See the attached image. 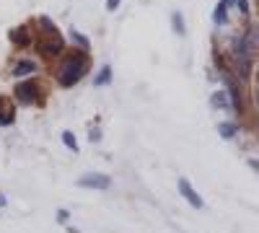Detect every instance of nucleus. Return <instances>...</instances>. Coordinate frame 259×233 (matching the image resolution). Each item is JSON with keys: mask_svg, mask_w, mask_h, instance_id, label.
Listing matches in <instances>:
<instances>
[{"mask_svg": "<svg viewBox=\"0 0 259 233\" xmlns=\"http://www.w3.org/2000/svg\"><path fill=\"white\" fill-rule=\"evenodd\" d=\"M91 70V57L89 50H70L65 52L55 68V78H57V86L62 88H73L78 83L89 75Z\"/></svg>", "mask_w": 259, "mask_h": 233, "instance_id": "1", "label": "nucleus"}, {"mask_svg": "<svg viewBox=\"0 0 259 233\" xmlns=\"http://www.w3.org/2000/svg\"><path fill=\"white\" fill-rule=\"evenodd\" d=\"M41 36L36 39V52L41 55V60H57L65 55V39L57 29V24L50 16H39L36 18Z\"/></svg>", "mask_w": 259, "mask_h": 233, "instance_id": "2", "label": "nucleus"}, {"mask_svg": "<svg viewBox=\"0 0 259 233\" xmlns=\"http://www.w3.org/2000/svg\"><path fill=\"white\" fill-rule=\"evenodd\" d=\"M228 52H231V70H233V75L239 78L241 83H246L249 80V73H251V55H254V47L249 44L246 31L231 41V50Z\"/></svg>", "mask_w": 259, "mask_h": 233, "instance_id": "3", "label": "nucleus"}, {"mask_svg": "<svg viewBox=\"0 0 259 233\" xmlns=\"http://www.w3.org/2000/svg\"><path fill=\"white\" fill-rule=\"evenodd\" d=\"M13 99L21 107H41V104H45V91H41L39 80H24L21 78L13 88Z\"/></svg>", "mask_w": 259, "mask_h": 233, "instance_id": "4", "label": "nucleus"}, {"mask_svg": "<svg viewBox=\"0 0 259 233\" xmlns=\"http://www.w3.org/2000/svg\"><path fill=\"white\" fill-rule=\"evenodd\" d=\"M8 41H11V47L13 50H29L34 44V36H31V29L26 24H21V26H13L8 31Z\"/></svg>", "mask_w": 259, "mask_h": 233, "instance_id": "5", "label": "nucleus"}, {"mask_svg": "<svg viewBox=\"0 0 259 233\" xmlns=\"http://www.w3.org/2000/svg\"><path fill=\"white\" fill-rule=\"evenodd\" d=\"M41 68H39V62L36 60H29V57H21V60H16L13 62V68H11V73L21 80V78H29V75H34V73H39Z\"/></svg>", "mask_w": 259, "mask_h": 233, "instance_id": "6", "label": "nucleus"}, {"mask_svg": "<svg viewBox=\"0 0 259 233\" xmlns=\"http://www.w3.org/2000/svg\"><path fill=\"white\" fill-rule=\"evenodd\" d=\"M179 195H182V197H184V200L194 207V210H202V207H205V200L197 195V189H194V187H192L184 176L179 179Z\"/></svg>", "mask_w": 259, "mask_h": 233, "instance_id": "7", "label": "nucleus"}, {"mask_svg": "<svg viewBox=\"0 0 259 233\" xmlns=\"http://www.w3.org/2000/svg\"><path fill=\"white\" fill-rule=\"evenodd\" d=\"M75 184L83 187V189H106V187L112 184V179L106 176V174H85V176H80Z\"/></svg>", "mask_w": 259, "mask_h": 233, "instance_id": "8", "label": "nucleus"}, {"mask_svg": "<svg viewBox=\"0 0 259 233\" xmlns=\"http://www.w3.org/2000/svg\"><path fill=\"white\" fill-rule=\"evenodd\" d=\"M210 107H212V109H221V112H228V109H231V99H228V94H226V91H212V96H210Z\"/></svg>", "mask_w": 259, "mask_h": 233, "instance_id": "9", "label": "nucleus"}, {"mask_svg": "<svg viewBox=\"0 0 259 233\" xmlns=\"http://www.w3.org/2000/svg\"><path fill=\"white\" fill-rule=\"evenodd\" d=\"M228 6L223 3V0H221V3L218 6H215V13H212V24L215 26H218V29H223V26H228Z\"/></svg>", "mask_w": 259, "mask_h": 233, "instance_id": "10", "label": "nucleus"}, {"mask_svg": "<svg viewBox=\"0 0 259 233\" xmlns=\"http://www.w3.org/2000/svg\"><path fill=\"white\" fill-rule=\"evenodd\" d=\"M112 78H114V73H112V65H104V68L96 73V78H94V86H96V88H101V86H109V83H112Z\"/></svg>", "mask_w": 259, "mask_h": 233, "instance_id": "11", "label": "nucleus"}, {"mask_svg": "<svg viewBox=\"0 0 259 233\" xmlns=\"http://www.w3.org/2000/svg\"><path fill=\"white\" fill-rule=\"evenodd\" d=\"M218 135L223 140H233L236 135H239V124H236V122H221L218 124Z\"/></svg>", "mask_w": 259, "mask_h": 233, "instance_id": "12", "label": "nucleus"}, {"mask_svg": "<svg viewBox=\"0 0 259 233\" xmlns=\"http://www.w3.org/2000/svg\"><path fill=\"white\" fill-rule=\"evenodd\" d=\"M171 26H174V34L177 36H187V24H184V16L179 11L171 13Z\"/></svg>", "mask_w": 259, "mask_h": 233, "instance_id": "13", "label": "nucleus"}, {"mask_svg": "<svg viewBox=\"0 0 259 233\" xmlns=\"http://www.w3.org/2000/svg\"><path fill=\"white\" fill-rule=\"evenodd\" d=\"M70 39H73V44H75L78 50H91V39L85 36V34H80V31L70 29Z\"/></svg>", "mask_w": 259, "mask_h": 233, "instance_id": "14", "label": "nucleus"}, {"mask_svg": "<svg viewBox=\"0 0 259 233\" xmlns=\"http://www.w3.org/2000/svg\"><path fill=\"white\" fill-rule=\"evenodd\" d=\"M13 119H16L13 107H6V109H3V114H0V127H8V124H13Z\"/></svg>", "mask_w": 259, "mask_h": 233, "instance_id": "15", "label": "nucleus"}, {"mask_svg": "<svg viewBox=\"0 0 259 233\" xmlns=\"http://www.w3.org/2000/svg\"><path fill=\"white\" fill-rule=\"evenodd\" d=\"M62 143L68 145L73 153H78V140H75V135H73L70 130H65V132H62Z\"/></svg>", "mask_w": 259, "mask_h": 233, "instance_id": "16", "label": "nucleus"}, {"mask_svg": "<svg viewBox=\"0 0 259 233\" xmlns=\"http://www.w3.org/2000/svg\"><path fill=\"white\" fill-rule=\"evenodd\" d=\"M246 36H249V44H251L254 50H259V26H256V29H249Z\"/></svg>", "mask_w": 259, "mask_h": 233, "instance_id": "17", "label": "nucleus"}, {"mask_svg": "<svg viewBox=\"0 0 259 233\" xmlns=\"http://www.w3.org/2000/svg\"><path fill=\"white\" fill-rule=\"evenodd\" d=\"M236 8H239V13L246 18L251 13V6H249V0H236Z\"/></svg>", "mask_w": 259, "mask_h": 233, "instance_id": "18", "label": "nucleus"}, {"mask_svg": "<svg viewBox=\"0 0 259 233\" xmlns=\"http://www.w3.org/2000/svg\"><path fill=\"white\" fill-rule=\"evenodd\" d=\"M68 220H70L68 210H57V223H60V225H68Z\"/></svg>", "mask_w": 259, "mask_h": 233, "instance_id": "19", "label": "nucleus"}, {"mask_svg": "<svg viewBox=\"0 0 259 233\" xmlns=\"http://www.w3.org/2000/svg\"><path fill=\"white\" fill-rule=\"evenodd\" d=\"M119 3H122V0H106V11H109V13H114V11L119 8Z\"/></svg>", "mask_w": 259, "mask_h": 233, "instance_id": "20", "label": "nucleus"}, {"mask_svg": "<svg viewBox=\"0 0 259 233\" xmlns=\"http://www.w3.org/2000/svg\"><path fill=\"white\" fill-rule=\"evenodd\" d=\"M89 140H91V143H99V140H101V130H96V127H94V130L89 132Z\"/></svg>", "mask_w": 259, "mask_h": 233, "instance_id": "21", "label": "nucleus"}, {"mask_svg": "<svg viewBox=\"0 0 259 233\" xmlns=\"http://www.w3.org/2000/svg\"><path fill=\"white\" fill-rule=\"evenodd\" d=\"M6 202H8V200H6V195L0 192V207H6Z\"/></svg>", "mask_w": 259, "mask_h": 233, "instance_id": "22", "label": "nucleus"}, {"mask_svg": "<svg viewBox=\"0 0 259 233\" xmlns=\"http://www.w3.org/2000/svg\"><path fill=\"white\" fill-rule=\"evenodd\" d=\"M68 233H80V230L78 228H68Z\"/></svg>", "mask_w": 259, "mask_h": 233, "instance_id": "23", "label": "nucleus"}, {"mask_svg": "<svg viewBox=\"0 0 259 233\" xmlns=\"http://www.w3.org/2000/svg\"><path fill=\"white\" fill-rule=\"evenodd\" d=\"M3 104H6V99H3V96H0V109H3Z\"/></svg>", "mask_w": 259, "mask_h": 233, "instance_id": "24", "label": "nucleus"}, {"mask_svg": "<svg viewBox=\"0 0 259 233\" xmlns=\"http://www.w3.org/2000/svg\"><path fill=\"white\" fill-rule=\"evenodd\" d=\"M256 86H259V65H256Z\"/></svg>", "mask_w": 259, "mask_h": 233, "instance_id": "25", "label": "nucleus"}, {"mask_svg": "<svg viewBox=\"0 0 259 233\" xmlns=\"http://www.w3.org/2000/svg\"><path fill=\"white\" fill-rule=\"evenodd\" d=\"M256 112H259V94H256Z\"/></svg>", "mask_w": 259, "mask_h": 233, "instance_id": "26", "label": "nucleus"}]
</instances>
